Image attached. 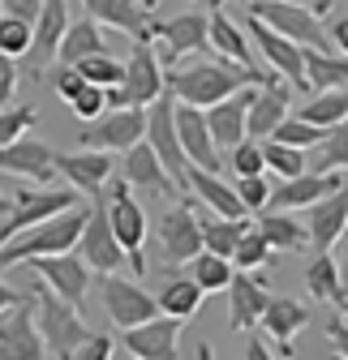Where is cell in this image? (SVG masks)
Listing matches in <instances>:
<instances>
[{
  "label": "cell",
  "mask_w": 348,
  "mask_h": 360,
  "mask_svg": "<svg viewBox=\"0 0 348 360\" xmlns=\"http://www.w3.org/2000/svg\"><path fill=\"white\" fill-rule=\"evenodd\" d=\"M301 116L331 129L340 120H348V86H327V90H314V99H306Z\"/></svg>",
  "instance_id": "cell-37"
},
{
  "label": "cell",
  "mask_w": 348,
  "mask_h": 360,
  "mask_svg": "<svg viewBox=\"0 0 348 360\" xmlns=\"http://www.w3.org/2000/svg\"><path fill=\"white\" fill-rule=\"evenodd\" d=\"M292 108V86L288 82H275V77H263L254 90V103H249V138H271V129L288 116Z\"/></svg>",
  "instance_id": "cell-25"
},
{
  "label": "cell",
  "mask_w": 348,
  "mask_h": 360,
  "mask_svg": "<svg viewBox=\"0 0 348 360\" xmlns=\"http://www.w3.org/2000/svg\"><path fill=\"white\" fill-rule=\"evenodd\" d=\"M310 210V245L314 249H335V240H340V232H344V223H348V180L340 189H331L327 198H318L314 206H306Z\"/></svg>",
  "instance_id": "cell-28"
},
{
  "label": "cell",
  "mask_w": 348,
  "mask_h": 360,
  "mask_svg": "<svg viewBox=\"0 0 348 360\" xmlns=\"http://www.w3.org/2000/svg\"><path fill=\"white\" fill-rule=\"evenodd\" d=\"M306 292L310 300H331V304L344 300V270L331 249H318V257L306 266Z\"/></svg>",
  "instance_id": "cell-32"
},
{
  "label": "cell",
  "mask_w": 348,
  "mask_h": 360,
  "mask_svg": "<svg viewBox=\"0 0 348 360\" xmlns=\"http://www.w3.org/2000/svg\"><path fill=\"white\" fill-rule=\"evenodd\" d=\"M155 245H159L163 266H185V262L202 249V223H198V202H194V198L168 206V210L159 214Z\"/></svg>",
  "instance_id": "cell-8"
},
{
  "label": "cell",
  "mask_w": 348,
  "mask_h": 360,
  "mask_svg": "<svg viewBox=\"0 0 348 360\" xmlns=\"http://www.w3.org/2000/svg\"><path fill=\"white\" fill-rule=\"evenodd\" d=\"M82 86H86V77H82V69H77V65H65V69L56 73V95H61L65 103H69V99L77 95Z\"/></svg>",
  "instance_id": "cell-50"
},
{
  "label": "cell",
  "mask_w": 348,
  "mask_h": 360,
  "mask_svg": "<svg viewBox=\"0 0 348 360\" xmlns=\"http://www.w3.org/2000/svg\"><path fill=\"white\" fill-rule=\"evenodd\" d=\"M82 9H86V18H95L108 30H120L129 39H142L147 22H151V9L142 0H82Z\"/></svg>",
  "instance_id": "cell-29"
},
{
  "label": "cell",
  "mask_w": 348,
  "mask_h": 360,
  "mask_svg": "<svg viewBox=\"0 0 348 360\" xmlns=\"http://www.w3.org/2000/svg\"><path fill=\"white\" fill-rule=\"evenodd\" d=\"M18 82H22V73H18V60L0 52V108H9V99L18 95Z\"/></svg>",
  "instance_id": "cell-48"
},
{
  "label": "cell",
  "mask_w": 348,
  "mask_h": 360,
  "mask_svg": "<svg viewBox=\"0 0 348 360\" xmlns=\"http://www.w3.org/2000/svg\"><path fill=\"white\" fill-rule=\"evenodd\" d=\"M254 228L267 236L271 249H284V253L310 249V228H306V223H297L288 210H258V223H254Z\"/></svg>",
  "instance_id": "cell-30"
},
{
  "label": "cell",
  "mask_w": 348,
  "mask_h": 360,
  "mask_svg": "<svg viewBox=\"0 0 348 360\" xmlns=\"http://www.w3.org/2000/svg\"><path fill=\"white\" fill-rule=\"evenodd\" d=\"M181 326L185 322L172 318V313H155V318L120 330L125 335V352L138 356V360H172L177 347H181Z\"/></svg>",
  "instance_id": "cell-18"
},
{
  "label": "cell",
  "mask_w": 348,
  "mask_h": 360,
  "mask_svg": "<svg viewBox=\"0 0 348 360\" xmlns=\"http://www.w3.org/2000/svg\"><path fill=\"white\" fill-rule=\"evenodd\" d=\"M249 18H258L263 26H271L275 34L301 43V48H323V52H335L331 34L323 30L318 13L306 9V5H288V0H245Z\"/></svg>",
  "instance_id": "cell-5"
},
{
  "label": "cell",
  "mask_w": 348,
  "mask_h": 360,
  "mask_svg": "<svg viewBox=\"0 0 348 360\" xmlns=\"http://www.w3.org/2000/svg\"><path fill=\"white\" fill-rule=\"evenodd\" d=\"M306 82H310V90H327V86H348V56H344V52H323V48H306Z\"/></svg>",
  "instance_id": "cell-36"
},
{
  "label": "cell",
  "mask_w": 348,
  "mask_h": 360,
  "mask_svg": "<svg viewBox=\"0 0 348 360\" xmlns=\"http://www.w3.org/2000/svg\"><path fill=\"white\" fill-rule=\"evenodd\" d=\"M163 65H159V52H155V43L142 34L134 39V52H129L125 60V77L120 86H108V108H151L159 95H163Z\"/></svg>",
  "instance_id": "cell-4"
},
{
  "label": "cell",
  "mask_w": 348,
  "mask_h": 360,
  "mask_svg": "<svg viewBox=\"0 0 348 360\" xmlns=\"http://www.w3.org/2000/svg\"><path fill=\"white\" fill-rule=\"evenodd\" d=\"M327 339H331V343L340 347V356L348 360V322H340V318H331V322H327Z\"/></svg>",
  "instance_id": "cell-52"
},
{
  "label": "cell",
  "mask_w": 348,
  "mask_h": 360,
  "mask_svg": "<svg viewBox=\"0 0 348 360\" xmlns=\"http://www.w3.org/2000/svg\"><path fill=\"white\" fill-rule=\"evenodd\" d=\"M142 5H147V9H151V13H155V5H159V0H142Z\"/></svg>",
  "instance_id": "cell-61"
},
{
  "label": "cell",
  "mask_w": 348,
  "mask_h": 360,
  "mask_svg": "<svg viewBox=\"0 0 348 360\" xmlns=\"http://www.w3.org/2000/svg\"><path fill=\"white\" fill-rule=\"evenodd\" d=\"M77 69H82V77L86 82H95V86H120V77H125V65L112 56V52H95V56H86V60H77Z\"/></svg>",
  "instance_id": "cell-42"
},
{
  "label": "cell",
  "mask_w": 348,
  "mask_h": 360,
  "mask_svg": "<svg viewBox=\"0 0 348 360\" xmlns=\"http://www.w3.org/2000/svg\"><path fill=\"white\" fill-rule=\"evenodd\" d=\"M82 223H86V206H69L52 219H43L35 223V228L18 232L13 240L0 245V270H9V266H22L30 257H43V253H65L77 245L82 236Z\"/></svg>",
  "instance_id": "cell-1"
},
{
  "label": "cell",
  "mask_w": 348,
  "mask_h": 360,
  "mask_svg": "<svg viewBox=\"0 0 348 360\" xmlns=\"http://www.w3.org/2000/svg\"><path fill=\"white\" fill-rule=\"evenodd\" d=\"M30 296H35V326H39V335H43V347H48V356L69 360L77 343L91 339V330H86L82 318H77V304H69L65 296H56L43 279L30 288Z\"/></svg>",
  "instance_id": "cell-3"
},
{
  "label": "cell",
  "mask_w": 348,
  "mask_h": 360,
  "mask_svg": "<svg viewBox=\"0 0 348 360\" xmlns=\"http://www.w3.org/2000/svg\"><path fill=\"white\" fill-rule=\"evenodd\" d=\"M263 159H267V172H275L280 180H292V176L306 172V150L275 142V138H263Z\"/></svg>",
  "instance_id": "cell-39"
},
{
  "label": "cell",
  "mask_w": 348,
  "mask_h": 360,
  "mask_svg": "<svg viewBox=\"0 0 348 360\" xmlns=\"http://www.w3.org/2000/svg\"><path fill=\"white\" fill-rule=\"evenodd\" d=\"M69 112H73L77 120H95V116H104V112H108V90L95 86V82H86L77 95L69 99Z\"/></svg>",
  "instance_id": "cell-46"
},
{
  "label": "cell",
  "mask_w": 348,
  "mask_h": 360,
  "mask_svg": "<svg viewBox=\"0 0 348 360\" xmlns=\"http://www.w3.org/2000/svg\"><path fill=\"white\" fill-rule=\"evenodd\" d=\"M194 356H198V360H215V347H211V343H198Z\"/></svg>",
  "instance_id": "cell-58"
},
{
  "label": "cell",
  "mask_w": 348,
  "mask_h": 360,
  "mask_svg": "<svg viewBox=\"0 0 348 360\" xmlns=\"http://www.w3.org/2000/svg\"><path fill=\"white\" fill-rule=\"evenodd\" d=\"M56 176H65L69 189H77L86 198H104L108 180H112V150L86 146L77 155H56Z\"/></svg>",
  "instance_id": "cell-20"
},
{
  "label": "cell",
  "mask_w": 348,
  "mask_h": 360,
  "mask_svg": "<svg viewBox=\"0 0 348 360\" xmlns=\"http://www.w3.org/2000/svg\"><path fill=\"white\" fill-rule=\"evenodd\" d=\"M0 172H13L22 180H35V185H48L56 180V146L48 142H35V138H22L0 146Z\"/></svg>",
  "instance_id": "cell-22"
},
{
  "label": "cell",
  "mask_w": 348,
  "mask_h": 360,
  "mask_svg": "<svg viewBox=\"0 0 348 360\" xmlns=\"http://www.w3.org/2000/svg\"><path fill=\"white\" fill-rule=\"evenodd\" d=\"M237 198H241V206L249 210V214H258V210H267V202H271V180H267V172H258V176H237Z\"/></svg>",
  "instance_id": "cell-45"
},
{
  "label": "cell",
  "mask_w": 348,
  "mask_h": 360,
  "mask_svg": "<svg viewBox=\"0 0 348 360\" xmlns=\"http://www.w3.org/2000/svg\"><path fill=\"white\" fill-rule=\"evenodd\" d=\"M0 356H9V360H39V356H48L43 335L35 326V296H22L9 309H0Z\"/></svg>",
  "instance_id": "cell-14"
},
{
  "label": "cell",
  "mask_w": 348,
  "mask_h": 360,
  "mask_svg": "<svg viewBox=\"0 0 348 360\" xmlns=\"http://www.w3.org/2000/svg\"><path fill=\"white\" fill-rule=\"evenodd\" d=\"M202 296H206V292H202V288H198V283H194L189 275H185V279H181V275H172V279H168V283L159 288L155 304H159V313H172V318L189 322L194 313L202 309Z\"/></svg>",
  "instance_id": "cell-35"
},
{
  "label": "cell",
  "mask_w": 348,
  "mask_h": 360,
  "mask_svg": "<svg viewBox=\"0 0 348 360\" xmlns=\"http://www.w3.org/2000/svg\"><path fill=\"white\" fill-rule=\"evenodd\" d=\"M120 176L129 180L134 189H142V193H155V198H172V176H168V167L159 163V155L147 146V142H134L125 150V159H120Z\"/></svg>",
  "instance_id": "cell-27"
},
{
  "label": "cell",
  "mask_w": 348,
  "mask_h": 360,
  "mask_svg": "<svg viewBox=\"0 0 348 360\" xmlns=\"http://www.w3.org/2000/svg\"><path fill=\"white\" fill-rule=\"evenodd\" d=\"M39 124V108H0V146H9V142H18L22 133H30Z\"/></svg>",
  "instance_id": "cell-44"
},
{
  "label": "cell",
  "mask_w": 348,
  "mask_h": 360,
  "mask_svg": "<svg viewBox=\"0 0 348 360\" xmlns=\"http://www.w3.org/2000/svg\"><path fill=\"white\" fill-rule=\"evenodd\" d=\"M43 9V0H0V13H9V18H22V22H35Z\"/></svg>",
  "instance_id": "cell-51"
},
{
  "label": "cell",
  "mask_w": 348,
  "mask_h": 360,
  "mask_svg": "<svg viewBox=\"0 0 348 360\" xmlns=\"http://www.w3.org/2000/svg\"><path fill=\"white\" fill-rule=\"evenodd\" d=\"M77 257L95 270V275H112V270H120V266H129V257H125V249H120V240H116V232H112V223H108V210H104V198H99V206H91L86 210V223H82V236H77Z\"/></svg>",
  "instance_id": "cell-11"
},
{
  "label": "cell",
  "mask_w": 348,
  "mask_h": 360,
  "mask_svg": "<svg viewBox=\"0 0 348 360\" xmlns=\"http://www.w3.org/2000/svg\"><path fill=\"white\" fill-rule=\"evenodd\" d=\"M13 210V198H5V193H0V214H9Z\"/></svg>",
  "instance_id": "cell-59"
},
{
  "label": "cell",
  "mask_w": 348,
  "mask_h": 360,
  "mask_svg": "<svg viewBox=\"0 0 348 360\" xmlns=\"http://www.w3.org/2000/svg\"><path fill=\"white\" fill-rule=\"evenodd\" d=\"M232 172H237V176H258V172H267L263 142H258V138L237 142V146H232Z\"/></svg>",
  "instance_id": "cell-47"
},
{
  "label": "cell",
  "mask_w": 348,
  "mask_h": 360,
  "mask_svg": "<svg viewBox=\"0 0 348 360\" xmlns=\"http://www.w3.org/2000/svg\"><path fill=\"white\" fill-rule=\"evenodd\" d=\"M108 223H112V232H116V240H120V249H125V257H129V270L142 279V270H147V257H142V245H147V210L138 206V198H134V185L120 176V180H108Z\"/></svg>",
  "instance_id": "cell-6"
},
{
  "label": "cell",
  "mask_w": 348,
  "mask_h": 360,
  "mask_svg": "<svg viewBox=\"0 0 348 360\" xmlns=\"http://www.w3.org/2000/svg\"><path fill=\"white\" fill-rule=\"evenodd\" d=\"M147 133V108H108L95 120H82L77 129V146H95V150H129L142 142Z\"/></svg>",
  "instance_id": "cell-9"
},
{
  "label": "cell",
  "mask_w": 348,
  "mask_h": 360,
  "mask_svg": "<svg viewBox=\"0 0 348 360\" xmlns=\"http://www.w3.org/2000/svg\"><path fill=\"white\" fill-rule=\"evenodd\" d=\"M13 300H22V292H18V288H9L5 279H0V309H9Z\"/></svg>",
  "instance_id": "cell-56"
},
{
  "label": "cell",
  "mask_w": 348,
  "mask_h": 360,
  "mask_svg": "<svg viewBox=\"0 0 348 360\" xmlns=\"http://www.w3.org/2000/svg\"><path fill=\"white\" fill-rule=\"evenodd\" d=\"M177 138H181V150H185V159L194 167H206V172H220L224 167L220 146H215L211 129H206V112L202 108L177 99Z\"/></svg>",
  "instance_id": "cell-23"
},
{
  "label": "cell",
  "mask_w": 348,
  "mask_h": 360,
  "mask_svg": "<svg viewBox=\"0 0 348 360\" xmlns=\"http://www.w3.org/2000/svg\"><path fill=\"white\" fill-rule=\"evenodd\" d=\"M147 39L159 43V52H163L168 65H177V60H185V56H194V52H206V13L189 9V13L168 18V22L151 13Z\"/></svg>",
  "instance_id": "cell-12"
},
{
  "label": "cell",
  "mask_w": 348,
  "mask_h": 360,
  "mask_svg": "<svg viewBox=\"0 0 348 360\" xmlns=\"http://www.w3.org/2000/svg\"><path fill=\"white\" fill-rule=\"evenodd\" d=\"M30 30L35 22H22V18H9V13H0V52L22 60L30 52Z\"/></svg>",
  "instance_id": "cell-43"
},
{
  "label": "cell",
  "mask_w": 348,
  "mask_h": 360,
  "mask_svg": "<svg viewBox=\"0 0 348 360\" xmlns=\"http://www.w3.org/2000/svg\"><path fill=\"white\" fill-rule=\"evenodd\" d=\"M327 34H331V43H335V52H344V56H348V18H344V22H335Z\"/></svg>",
  "instance_id": "cell-54"
},
{
  "label": "cell",
  "mask_w": 348,
  "mask_h": 360,
  "mask_svg": "<svg viewBox=\"0 0 348 360\" xmlns=\"http://www.w3.org/2000/svg\"><path fill=\"white\" fill-rule=\"evenodd\" d=\"M22 266H30L35 279H43L56 296H65L69 304H82L86 292H91V266H86L73 249H65V253H43V257H30Z\"/></svg>",
  "instance_id": "cell-15"
},
{
  "label": "cell",
  "mask_w": 348,
  "mask_h": 360,
  "mask_svg": "<svg viewBox=\"0 0 348 360\" xmlns=\"http://www.w3.org/2000/svg\"><path fill=\"white\" fill-rule=\"evenodd\" d=\"M310 322V309L301 304V300H288V296H271L267 309H263V318H258V326H263V335L271 339V352L275 356H297L292 347V335Z\"/></svg>",
  "instance_id": "cell-24"
},
{
  "label": "cell",
  "mask_w": 348,
  "mask_h": 360,
  "mask_svg": "<svg viewBox=\"0 0 348 360\" xmlns=\"http://www.w3.org/2000/svg\"><path fill=\"white\" fill-rule=\"evenodd\" d=\"M340 249H335V262H340V270H344V279H348V223H344V232H340V240H335Z\"/></svg>",
  "instance_id": "cell-55"
},
{
  "label": "cell",
  "mask_w": 348,
  "mask_h": 360,
  "mask_svg": "<svg viewBox=\"0 0 348 360\" xmlns=\"http://www.w3.org/2000/svg\"><path fill=\"white\" fill-rule=\"evenodd\" d=\"M65 30H69V0H43V9L35 18V30H30V52H26L35 77L56 60Z\"/></svg>",
  "instance_id": "cell-19"
},
{
  "label": "cell",
  "mask_w": 348,
  "mask_h": 360,
  "mask_svg": "<svg viewBox=\"0 0 348 360\" xmlns=\"http://www.w3.org/2000/svg\"><path fill=\"white\" fill-rule=\"evenodd\" d=\"M288 5H306V9H314V13L323 18V13L331 9V0H288Z\"/></svg>",
  "instance_id": "cell-57"
},
{
  "label": "cell",
  "mask_w": 348,
  "mask_h": 360,
  "mask_svg": "<svg viewBox=\"0 0 348 360\" xmlns=\"http://www.w3.org/2000/svg\"><path fill=\"white\" fill-rule=\"evenodd\" d=\"M271 138L306 150V146H318V142L327 138V129H323V124H314V120H306V116H284V120L271 129Z\"/></svg>",
  "instance_id": "cell-40"
},
{
  "label": "cell",
  "mask_w": 348,
  "mask_h": 360,
  "mask_svg": "<svg viewBox=\"0 0 348 360\" xmlns=\"http://www.w3.org/2000/svg\"><path fill=\"white\" fill-rule=\"evenodd\" d=\"M108 356H112V339H108V335H91L86 343L73 347L69 360H108Z\"/></svg>",
  "instance_id": "cell-49"
},
{
  "label": "cell",
  "mask_w": 348,
  "mask_h": 360,
  "mask_svg": "<svg viewBox=\"0 0 348 360\" xmlns=\"http://www.w3.org/2000/svg\"><path fill=\"white\" fill-rule=\"evenodd\" d=\"M206 43L215 52H220L224 60H232V65H241V69H249V73H258V65H254V43H249V34L220 9V5H211L206 9Z\"/></svg>",
  "instance_id": "cell-26"
},
{
  "label": "cell",
  "mask_w": 348,
  "mask_h": 360,
  "mask_svg": "<svg viewBox=\"0 0 348 360\" xmlns=\"http://www.w3.org/2000/svg\"><path fill=\"white\" fill-rule=\"evenodd\" d=\"M198 223H202V249H211V253H224V257H232V249H237V240L249 232V219L245 214H215V210H198Z\"/></svg>",
  "instance_id": "cell-31"
},
{
  "label": "cell",
  "mask_w": 348,
  "mask_h": 360,
  "mask_svg": "<svg viewBox=\"0 0 348 360\" xmlns=\"http://www.w3.org/2000/svg\"><path fill=\"white\" fill-rule=\"evenodd\" d=\"M95 52H108V39H104L99 22H95V18L69 22V30H65V39H61V52H56V60H65V65H77V60H86V56H95Z\"/></svg>",
  "instance_id": "cell-33"
},
{
  "label": "cell",
  "mask_w": 348,
  "mask_h": 360,
  "mask_svg": "<svg viewBox=\"0 0 348 360\" xmlns=\"http://www.w3.org/2000/svg\"><path fill=\"white\" fill-rule=\"evenodd\" d=\"M267 356H275V352H271V339H249L245 360H267Z\"/></svg>",
  "instance_id": "cell-53"
},
{
  "label": "cell",
  "mask_w": 348,
  "mask_h": 360,
  "mask_svg": "<svg viewBox=\"0 0 348 360\" xmlns=\"http://www.w3.org/2000/svg\"><path fill=\"white\" fill-rule=\"evenodd\" d=\"M245 34H249V43H254V52L275 69V77H284L292 90H306V95H310V82H306V48H301V43L275 34L271 26H263L258 18L245 22Z\"/></svg>",
  "instance_id": "cell-10"
},
{
  "label": "cell",
  "mask_w": 348,
  "mask_h": 360,
  "mask_svg": "<svg viewBox=\"0 0 348 360\" xmlns=\"http://www.w3.org/2000/svg\"><path fill=\"white\" fill-rule=\"evenodd\" d=\"M340 318H348V300H340Z\"/></svg>",
  "instance_id": "cell-60"
},
{
  "label": "cell",
  "mask_w": 348,
  "mask_h": 360,
  "mask_svg": "<svg viewBox=\"0 0 348 360\" xmlns=\"http://www.w3.org/2000/svg\"><path fill=\"white\" fill-rule=\"evenodd\" d=\"M142 142L159 155V163L172 176V185L185 193V167H189V159H185L181 138H177V95H172L168 86H163V95L147 108V133H142Z\"/></svg>",
  "instance_id": "cell-7"
},
{
  "label": "cell",
  "mask_w": 348,
  "mask_h": 360,
  "mask_svg": "<svg viewBox=\"0 0 348 360\" xmlns=\"http://www.w3.org/2000/svg\"><path fill=\"white\" fill-rule=\"evenodd\" d=\"M314 172H348V120L327 129V138L318 142V155H314Z\"/></svg>",
  "instance_id": "cell-38"
},
{
  "label": "cell",
  "mask_w": 348,
  "mask_h": 360,
  "mask_svg": "<svg viewBox=\"0 0 348 360\" xmlns=\"http://www.w3.org/2000/svg\"><path fill=\"white\" fill-rule=\"evenodd\" d=\"M271 292H267V279L254 275V270H237L232 283H228V330L241 335V330H254L258 318H263Z\"/></svg>",
  "instance_id": "cell-21"
},
{
  "label": "cell",
  "mask_w": 348,
  "mask_h": 360,
  "mask_svg": "<svg viewBox=\"0 0 348 360\" xmlns=\"http://www.w3.org/2000/svg\"><path fill=\"white\" fill-rule=\"evenodd\" d=\"M99 300H104V313L112 318L116 330H129V326H138V322H147V318H155V313H159L155 296L142 283H134V279H120L116 270H112V275H104Z\"/></svg>",
  "instance_id": "cell-13"
},
{
  "label": "cell",
  "mask_w": 348,
  "mask_h": 360,
  "mask_svg": "<svg viewBox=\"0 0 348 360\" xmlns=\"http://www.w3.org/2000/svg\"><path fill=\"white\" fill-rule=\"evenodd\" d=\"M254 90H258V82L232 90V95H224L220 103L202 108L206 112V129H211V138H215V146H220V150H232L237 142L249 138V103H254Z\"/></svg>",
  "instance_id": "cell-17"
},
{
  "label": "cell",
  "mask_w": 348,
  "mask_h": 360,
  "mask_svg": "<svg viewBox=\"0 0 348 360\" xmlns=\"http://www.w3.org/2000/svg\"><path fill=\"white\" fill-rule=\"evenodd\" d=\"M271 245H267V236L258 232V228H249L241 240H237V249H232V266L237 270H263V266H271Z\"/></svg>",
  "instance_id": "cell-41"
},
{
  "label": "cell",
  "mask_w": 348,
  "mask_h": 360,
  "mask_svg": "<svg viewBox=\"0 0 348 360\" xmlns=\"http://www.w3.org/2000/svg\"><path fill=\"white\" fill-rule=\"evenodd\" d=\"M189 279L211 296V292H228V283H232V275H237V266H232V257H224V253H211V249H198L189 262Z\"/></svg>",
  "instance_id": "cell-34"
},
{
  "label": "cell",
  "mask_w": 348,
  "mask_h": 360,
  "mask_svg": "<svg viewBox=\"0 0 348 360\" xmlns=\"http://www.w3.org/2000/svg\"><path fill=\"white\" fill-rule=\"evenodd\" d=\"M267 73H249L241 65H220V60H198L181 73H172L168 77V90L177 95L181 103H194V108H211V103H220L224 95H232V90L249 86V82H263Z\"/></svg>",
  "instance_id": "cell-2"
},
{
  "label": "cell",
  "mask_w": 348,
  "mask_h": 360,
  "mask_svg": "<svg viewBox=\"0 0 348 360\" xmlns=\"http://www.w3.org/2000/svg\"><path fill=\"white\" fill-rule=\"evenodd\" d=\"M69 206H77V189H22V193L13 198L9 219L0 223V245L13 240V236L26 232V228H35V223H43V219L69 210Z\"/></svg>",
  "instance_id": "cell-16"
}]
</instances>
